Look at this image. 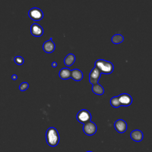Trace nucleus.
Returning a JSON list of instances; mask_svg holds the SVG:
<instances>
[{
  "label": "nucleus",
  "instance_id": "9",
  "mask_svg": "<svg viewBox=\"0 0 152 152\" xmlns=\"http://www.w3.org/2000/svg\"><path fill=\"white\" fill-rule=\"evenodd\" d=\"M30 31L32 35L36 37H40L43 34V29L37 23H33L30 27Z\"/></svg>",
  "mask_w": 152,
  "mask_h": 152
},
{
  "label": "nucleus",
  "instance_id": "3",
  "mask_svg": "<svg viewBox=\"0 0 152 152\" xmlns=\"http://www.w3.org/2000/svg\"><path fill=\"white\" fill-rule=\"evenodd\" d=\"M91 115L89 111L86 109H81L77 115V121L83 124H85L91 121Z\"/></svg>",
  "mask_w": 152,
  "mask_h": 152
},
{
  "label": "nucleus",
  "instance_id": "14",
  "mask_svg": "<svg viewBox=\"0 0 152 152\" xmlns=\"http://www.w3.org/2000/svg\"><path fill=\"white\" fill-rule=\"evenodd\" d=\"M75 61V56L72 53H69L66 56V57L64 59V64L66 66H69L72 65Z\"/></svg>",
  "mask_w": 152,
  "mask_h": 152
},
{
  "label": "nucleus",
  "instance_id": "20",
  "mask_svg": "<svg viewBox=\"0 0 152 152\" xmlns=\"http://www.w3.org/2000/svg\"><path fill=\"white\" fill-rule=\"evenodd\" d=\"M17 75H15V74H13V75H12V79L13 80H17Z\"/></svg>",
  "mask_w": 152,
  "mask_h": 152
},
{
  "label": "nucleus",
  "instance_id": "10",
  "mask_svg": "<svg viewBox=\"0 0 152 152\" xmlns=\"http://www.w3.org/2000/svg\"><path fill=\"white\" fill-rule=\"evenodd\" d=\"M55 49V45L52 41V37H50L49 40L46 41L43 45V49L46 53H52L54 51Z\"/></svg>",
  "mask_w": 152,
  "mask_h": 152
},
{
  "label": "nucleus",
  "instance_id": "17",
  "mask_svg": "<svg viewBox=\"0 0 152 152\" xmlns=\"http://www.w3.org/2000/svg\"><path fill=\"white\" fill-rule=\"evenodd\" d=\"M110 103L112 106H113V107H116V108L119 107L121 106L118 96H115V97H113L112 98H111V99L110 100Z\"/></svg>",
  "mask_w": 152,
  "mask_h": 152
},
{
  "label": "nucleus",
  "instance_id": "21",
  "mask_svg": "<svg viewBox=\"0 0 152 152\" xmlns=\"http://www.w3.org/2000/svg\"><path fill=\"white\" fill-rule=\"evenodd\" d=\"M52 67L55 68V67L57 66V63H56V62H52Z\"/></svg>",
  "mask_w": 152,
  "mask_h": 152
},
{
  "label": "nucleus",
  "instance_id": "11",
  "mask_svg": "<svg viewBox=\"0 0 152 152\" xmlns=\"http://www.w3.org/2000/svg\"><path fill=\"white\" fill-rule=\"evenodd\" d=\"M130 137L133 141L136 142H140L142 141L143 138V134L140 130L135 129L131 132Z\"/></svg>",
  "mask_w": 152,
  "mask_h": 152
},
{
  "label": "nucleus",
  "instance_id": "12",
  "mask_svg": "<svg viewBox=\"0 0 152 152\" xmlns=\"http://www.w3.org/2000/svg\"><path fill=\"white\" fill-rule=\"evenodd\" d=\"M71 70L67 68H62L59 72V76L62 80H67L71 78Z\"/></svg>",
  "mask_w": 152,
  "mask_h": 152
},
{
  "label": "nucleus",
  "instance_id": "6",
  "mask_svg": "<svg viewBox=\"0 0 152 152\" xmlns=\"http://www.w3.org/2000/svg\"><path fill=\"white\" fill-rule=\"evenodd\" d=\"M100 75H101V72L97 68L94 67V68H93L89 74L90 83L93 85L97 84L100 79Z\"/></svg>",
  "mask_w": 152,
  "mask_h": 152
},
{
  "label": "nucleus",
  "instance_id": "19",
  "mask_svg": "<svg viewBox=\"0 0 152 152\" xmlns=\"http://www.w3.org/2000/svg\"><path fill=\"white\" fill-rule=\"evenodd\" d=\"M28 83L27 82H23L22 83H21V84L19 86V89L20 91H26L28 88Z\"/></svg>",
  "mask_w": 152,
  "mask_h": 152
},
{
  "label": "nucleus",
  "instance_id": "7",
  "mask_svg": "<svg viewBox=\"0 0 152 152\" xmlns=\"http://www.w3.org/2000/svg\"><path fill=\"white\" fill-rule=\"evenodd\" d=\"M118 99L121 106H129L132 102V97L127 94V93H122L119 95Z\"/></svg>",
  "mask_w": 152,
  "mask_h": 152
},
{
  "label": "nucleus",
  "instance_id": "8",
  "mask_svg": "<svg viewBox=\"0 0 152 152\" xmlns=\"http://www.w3.org/2000/svg\"><path fill=\"white\" fill-rule=\"evenodd\" d=\"M114 127L119 133H124L127 129V124L123 119H118L115 122Z\"/></svg>",
  "mask_w": 152,
  "mask_h": 152
},
{
  "label": "nucleus",
  "instance_id": "2",
  "mask_svg": "<svg viewBox=\"0 0 152 152\" xmlns=\"http://www.w3.org/2000/svg\"><path fill=\"white\" fill-rule=\"evenodd\" d=\"M95 67L97 68L101 73L109 74L113 72L114 66L112 62L104 60V59H97L95 62Z\"/></svg>",
  "mask_w": 152,
  "mask_h": 152
},
{
  "label": "nucleus",
  "instance_id": "4",
  "mask_svg": "<svg viewBox=\"0 0 152 152\" xmlns=\"http://www.w3.org/2000/svg\"><path fill=\"white\" fill-rule=\"evenodd\" d=\"M28 15L29 17L34 21H40L43 17V11L37 7L31 8L28 12Z\"/></svg>",
  "mask_w": 152,
  "mask_h": 152
},
{
  "label": "nucleus",
  "instance_id": "22",
  "mask_svg": "<svg viewBox=\"0 0 152 152\" xmlns=\"http://www.w3.org/2000/svg\"><path fill=\"white\" fill-rule=\"evenodd\" d=\"M86 152H93V151H86Z\"/></svg>",
  "mask_w": 152,
  "mask_h": 152
},
{
  "label": "nucleus",
  "instance_id": "15",
  "mask_svg": "<svg viewBox=\"0 0 152 152\" xmlns=\"http://www.w3.org/2000/svg\"><path fill=\"white\" fill-rule=\"evenodd\" d=\"M92 91L97 95H102L104 93L103 87L100 85L99 83L93 85L92 86Z\"/></svg>",
  "mask_w": 152,
  "mask_h": 152
},
{
  "label": "nucleus",
  "instance_id": "16",
  "mask_svg": "<svg viewBox=\"0 0 152 152\" xmlns=\"http://www.w3.org/2000/svg\"><path fill=\"white\" fill-rule=\"evenodd\" d=\"M111 40L114 44H119L124 41V37L121 34H116L112 36Z\"/></svg>",
  "mask_w": 152,
  "mask_h": 152
},
{
  "label": "nucleus",
  "instance_id": "1",
  "mask_svg": "<svg viewBox=\"0 0 152 152\" xmlns=\"http://www.w3.org/2000/svg\"><path fill=\"white\" fill-rule=\"evenodd\" d=\"M46 140L49 145L56 146L59 141V135L57 129L54 127L49 128L46 132Z\"/></svg>",
  "mask_w": 152,
  "mask_h": 152
},
{
  "label": "nucleus",
  "instance_id": "13",
  "mask_svg": "<svg viewBox=\"0 0 152 152\" xmlns=\"http://www.w3.org/2000/svg\"><path fill=\"white\" fill-rule=\"evenodd\" d=\"M83 74L82 72L78 69H74L71 71V78H72L74 81H81L83 78Z\"/></svg>",
  "mask_w": 152,
  "mask_h": 152
},
{
  "label": "nucleus",
  "instance_id": "18",
  "mask_svg": "<svg viewBox=\"0 0 152 152\" xmlns=\"http://www.w3.org/2000/svg\"><path fill=\"white\" fill-rule=\"evenodd\" d=\"M14 62H15V64H17V65H22L24 63V59L21 56H15L14 58Z\"/></svg>",
  "mask_w": 152,
  "mask_h": 152
},
{
  "label": "nucleus",
  "instance_id": "5",
  "mask_svg": "<svg viewBox=\"0 0 152 152\" xmlns=\"http://www.w3.org/2000/svg\"><path fill=\"white\" fill-rule=\"evenodd\" d=\"M83 129L84 132L86 135L90 136V135H94L96 132L97 126L94 122L90 121V122L84 124Z\"/></svg>",
  "mask_w": 152,
  "mask_h": 152
}]
</instances>
